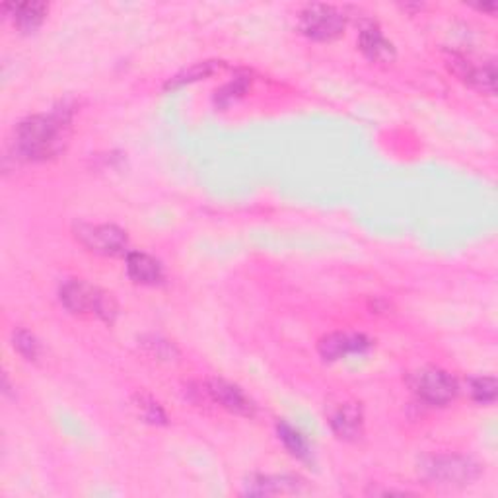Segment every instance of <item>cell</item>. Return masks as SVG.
<instances>
[{"label": "cell", "mask_w": 498, "mask_h": 498, "mask_svg": "<svg viewBox=\"0 0 498 498\" xmlns=\"http://www.w3.org/2000/svg\"><path fill=\"white\" fill-rule=\"evenodd\" d=\"M277 435H279L281 442L284 444V448L291 452L294 457H298V460H310L311 448H310L306 436L298 428L291 426L288 423H279Z\"/></svg>", "instance_id": "9a60e30c"}, {"label": "cell", "mask_w": 498, "mask_h": 498, "mask_svg": "<svg viewBox=\"0 0 498 498\" xmlns=\"http://www.w3.org/2000/svg\"><path fill=\"white\" fill-rule=\"evenodd\" d=\"M345 14L331 5H308L300 12V30L316 42H331L345 32Z\"/></svg>", "instance_id": "277c9868"}, {"label": "cell", "mask_w": 498, "mask_h": 498, "mask_svg": "<svg viewBox=\"0 0 498 498\" xmlns=\"http://www.w3.org/2000/svg\"><path fill=\"white\" fill-rule=\"evenodd\" d=\"M59 298L64 308L72 313H81V316L88 313V316H96L108 323H111L117 316V304L111 294L81 279L64 281L61 284Z\"/></svg>", "instance_id": "7a4b0ae2"}, {"label": "cell", "mask_w": 498, "mask_h": 498, "mask_svg": "<svg viewBox=\"0 0 498 498\" xmlns=\"http://www.w3.org/2000/svg\"><path fill=\"white\" fill-rule=\"evenodd\" d=\"M409 384L418 399L428 405H435V407H444V405L452 403L457 391H460L455 378L440 369L418 370L411 376Z\"/></svg>", "instance_id": "5b68a950"}, {"label": "cell", "mask_w": 498, "mask_h": 498, "mask_svg": "<svg viewBox=\"0 0 498 498\" xmlns=\"http://www.w3.org/2000/svg\"><path fill=\"white\" fill-rule=\"evenodd\" d=\"M215 69H216V62H215V61L196 62V64H193L191 69L183 71V72H179L177 76H174L172 81L168 82V88H177V86H183V84H191V82H195V81H199V78L208 76Z\"/></svg>", "instance_id": "ac0fdd59"}, {"label": "cell", "mask_w": 498, "mask_h": 498, "mask_svg": "<svg viewBox=\"0 0 498 498\" xmlns=\"http://www.w3.org/2000/svg\"><path fill=\"white\" fill-rule=\"evenodd\" d=\"M139 409L142 411V417L147 418L148 423H164L166 421V415L164 411L158 407V403H154V401H144L140 399V405H139Z\"/></svg>", "instance_id": "ffe728a7"}, {"label": "cell", "mask_w": 498, "mask_h": 498, "mask_svg": "<svg viewBox=\"0 0 498 498\" xmlns=\"http://www.w3.org/2000/svg\"><path fill=\"white\" fill-rule=\"evenodd\" d=\"M127 273L129 277L139 284H158L164 279V269L158 259L144 252L127 254Z\"/></svg>", "instance_id": "7c38bea8"}, {"label": "cell", "mask_w": 498, "mask_h": 498, "mask_svg": "<svg viewBox=\"0 0 498 498\" xmlns=\"http://www.w3.org/2000/svg\"><path fill=\"white\" fill-rule=\"evenodd\" d=\"M12 345H14V349L25 360H37L39 352H42V347H39V340L35 339V335L25 330L14 331V335H12Z\"/></svg>", "instance_id": "e0dca14e"}, {"label": "cell", "mask_w": 498, "mask_h": 498, "mask_svg": "<svg viewBox=\"0 0 498 498\" xmlns=\"http://www.w3.org/2000/svg\"><path fill=\"white\" fill-rule=\"evenodd\" d=\"M359 43L362 53L374 62H391L396 59V47H393V43L382 34V30H379L376 24L364 25L359 37Z\"/></svg>", "instance_id": "8fae6325"}, {"label": "cell", "mask_w": 498, "mask_h": 498, "mask_svg": "<svg viewBox=\"0 0 498 498\" xmlns=\"http://www.w3.org/2000/svg\"><path fill=\"white\" fill-rule=\"evenodd\" d=\"M76 238L90 252L106 257H120L129 254L127 232L113 225H78Z\"/></svg>", "instance_id": "8992f818"}, {"label": "cell", "mask_w": 498, "mask_h": 498, "mask_svg": "<svg viewBox=\"0 0 498 498\" xmlns=\"http://www.w3.org/2000/svg\"><path fill=\"white\" fill-rule=\"evenodd\" d=\"M330 423L335 435L340 440H359L364 430L362 409L357 403H340L330 417Z\"/></svg>", "instance_id": "30bf717a"}, {"label": "cell", "mask_w": 498, "mask_h": 498, "mask_svg": "<svg viewBox=\"0 0 498 498\" xmlns=\"http://www.w3.org/2000/svg\"><path fill=\"white\" fill-rule=\"evenodd\" d=\"M302 481L288 475H255L245 483V494L252 496H271L284 493H300Z\"/></svg>", "instance_id": "4fadbf2b"}, {"label": "cell", "mask_w": 498, "mask_h": 498, "mask_svg": "<svg viewBox=\"0 0 498 498\" xmlns=\"http://www.w3.org/2000/svg\"><path fill=\"white\" fill-rule=\"evenodd\" d=\"M423 474L428 481H436L444 487H464L481 474L479 465L462 455H436L423 464Z\"/></svg>", "instance_id": "3957f363"}, {"label": "cell", "mask_w": 498, "mask_h": 498, "mask_svg": "<svg viewBox=\"0 0 498 498\" xmlns=\"http://www.w3.org/2000/svg\"><path fill=\"white\" fill-rule=\"evenodd\" d=\"M372 347V340L362 335V333H331V335H325L320 345H318V350L323 360H330V362H335V360H340V359H347V357H352V355H362V352H366Z\"/></svg>", "instance_id": "ba28073f"}, {"label": "cell", "mask_w": 498, "mask_h": 498, "mask_svg": "<svg viewBox=\"0 0 498 498\" xmlns=\"http://www.w3.org/2000/svg\"><path fill=\"white\" fill-rule=\"evenodd\" d=\"M245 90H247V76L235 78L234 82H230L228 86H225L218 91V101L222 106H228V103H232L235 98H240Z\"/></svg>", "instance_id": "d6986e66"}, {"label": "cell", "mask_w": 498, "mask_h": 498, "mask_svg": "<svg viewBox=\"0 0 498 498\" xmlns=\"http://www.w3.org/2000/svg\"><path fill=\"white\" fill-rule=\"evenodd\" d=\"M203 391L208 397V401L220 405L222 409H226L232 415L254 417L257 411L254 399L249 397L240 386L230 384L226 379H220V378L208 379Z\"/></svg>", "instance_id": "52a82bcc"}, {"label": "cell", "mask_w": 498, "mask_h": 498, "mask_svg": "<svg viewBox=\"0 0 498 498\" xmlns=\"http://www.w3.org/2000/svg\"><path fill=\"white\" fill-rule=\"evenodd\" d=\"M450 67L454 72L462 78L464 82L469 86H474L479 91H484V94H494L496 91V64L494 61H489L484 64H471L464 57H452L450 59Z\"/></svg>", "instance_id": "9c48e42d"}, {"label": "cell", "mask_w": 498, "mask_h": 498, "mask_svg": "<svg viewBox=\"0 0 498 498\" xmlns=\"http://www.w3.org/2000/svg\"><path fill=\"white\" fill-rule=\"evenodd\" d=\"M3 10L8 12V16L12 18V22H14L18 30L30 34L43 24L49 6L43 3H24V5H5Z\"/></svg>", "instance_id": "5bb4252c"}, {"label": "cell", "mask_w": 498, "mask_h": 498, "mask_svg": "<svg viewBox=\"0 0 498 498\" xmlns=\"http://www.w3.org/2000/svg\"><path fill=\"white\" fill-rule=\"evenodd\" d=\"M71 111L55 110L32 115L16 129V150L24 160L45 162L55 158L69 144Z\"/></svg>", "instance_id": "6da1fadb"}, {"label": "cell", "mask_w": 498, "mask_h": 498, "mask_svg": "<svg viewBox=\"0 0 498 498\" xmlns=\"http://www.w3.org/2000/svg\"><path fill=\"white\" fill-rule=\"evenodd\" d=\"M469 393L474 401L491 405L496 399V379L493 376H479L469 382Z\"/></svg>", "instance_id": "2e32d148"}]
</instances>
